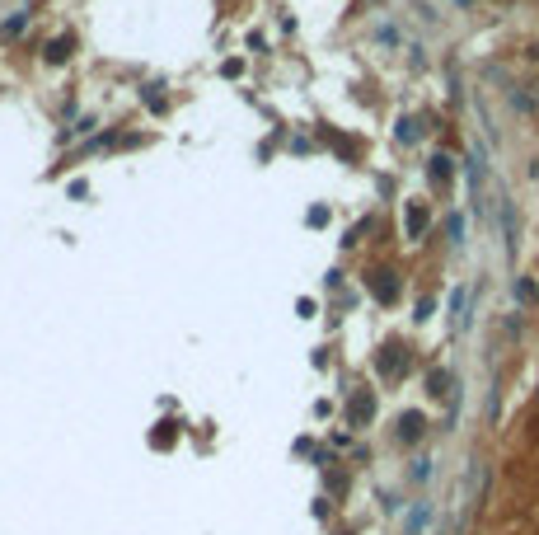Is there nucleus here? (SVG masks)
<instances>
[{"mask_svg":"<svg viewBox=\"0 0 539 535\" xmlns=\"http://www.w3.org/2000/svg\"><path fill=\"white\" fill-rule=\"evenodd\" d=\"M375 366H380V376H385V380H399L403 371H408V347L385 343V347H380V357H375Z\"/></svg>","mask_w":539,"mask_h":535,"instance_id":"obj_1","label":"nucleus"},{"mask_svg":"<svg viewBox=\"0 0 539 535\" xmlns=\"http://www.w3.org/2000/svg\"><path fill=\"white\" fill-rule=\"evenodd\" d=\"M370 291H375L380 305H394V300H399V282H394V272H389V268L370 272Z\"/></svg>","mask_w":539,"mask_h":535,"instance_id":"obj_2","label":"nucleus"},{"mask_svg":"<svg viewBox=\"0 0 539 535\" xmlns=\"http://www.w3.org/2000/svg\"><path fill=\"white\" fill-rule=\"evenodd\" d=\"M450 324H455V333L469 329V286H455V296H450Z\"/></svg>","mask_w":539,"mask_h":535,"instance_id":"obj_3","label":"nucleus"},{"mask_svg":"<svg viewBox=\"0 0 539 535\" xmlns=\"http://www.w3.org/2000/svg\"><path fill=\"white\" fill-rule=\"evenodd\" d=\"M427 207H422V202H408V221H403V230H408V239H422V235H427Z\"/></svg>","mask_w":539,"mask_h":535,"instance_id":"obj_4","label":"nucleus"},{"mask_svg":"<svg viewBox=\"0 0 539 535\" xmlns=\"http://www.w3.org/2000/svg\"><path fill=\"white\" fill-rule=\"evenodd\" d=\"M427 179L436 183V188H446L450 179H455V165H450V155H431V165H427Z\"/></svg>","mask_w":539,"mask_h":535,"instance_id":"obj_5","label":"nucleus"},{"mask_svg":"<svg viewBox=\"0 0 539 535\" xmlns=\"http://www.w3.org/2000/svg\"><path fill=\"white\" fill-rule=\"evenodd\" d=\"M422 432H427V418H422V413H403L399 418V441H417Z\"/></svg>","mask_w":539,"mask_h":535,"instance_id":"obj_6","label":"nucleus"},{"mask_svg":"<svg viewBox=\"0 0 539 535\" xmlns=\"http://www.w3.org/2000/svg\"><path fill=\"white\" fill-rule=\"evenodd\" d=\"M502 235H507V253H516V207L502 197Z\"/></svg>","mask_w":539,"mask_h":535,"instance_id":"obj_7","label":"nucleus"},{"mask_svg":"<svg viewBox=\"0 0 539 535\" xmlns=\"http://www.w3.org/2000/svg\"><path fill=\"white\" fill-rule=\"evenodd\" d=\"M71 48H76V38H52V43H47V62H66Z\"/></svg>","mask_w":539,"mask_h":535,"instance_id":"obj_8","label":"nucleus"},{"mask_svg":"<svg viewBox=\"0 0 539 535\" xmlns=\"http://www.w3.org/2000/svg\"><path fill=\"white\" fill-rule=\"evenodd\" d=\"M370 413H375V399H370V394H356L352 399V423H366Z\"/></svg>","mask_w":539,"mask_h":535,"instance_id":"obj_9","label":"nucleus"},{"mask_svg":"<svg viewBox=\"0 0 539 535\" xmlns=\"http://www.w3.org/2000/svg\"><path fill=\"white\" fill-rule=\"evenodd\" d=\"M427 394H436V399L450 394V371H431V376H427Z\"/></svg>","mask_w":539,"mask_h":535,"instance_id":"obj_10","label":"nucleus"},{"mask_svg":"<svg viewBox=\"0 0 539 535\" xmlns=\"http://www.w3.org/2000/svg\"><path fill=\"white\" fill-rule=\"evenodd\" d=\"M417 137H422L417 118H399V141H417Z\"/></svg>","mask_w":539,"mask_h":535,"instance_id":"obj_11","label":"nucleus"},{"mask_svg":"<svg viewBox=\"0 0 539 535\" xmlns=\"http://www.w3.org/2000/svg\"><path fill=\"white\" fill-rule=\"evenodd\" d=\"M535 296H539V291H535V282H530V277H521V282H516V300H521V305H530Z\"/></svg>","mask_w":539,"mask_h":535,"instance_id":"obj_12","label":"nucleus"},{"mask_svg":"<svg viewBox=\"0 0 539 535\" xmlns=\"http://www.w3.org/2000/svg\"><path fill=\"white\" fill-rule=\"evenodd\" d=\"M24 24H29V15H15V19H5V29H0V33H5V38H15Z\"/></svg>","mask_w":539,"mask_h":535,"instance_id":"obj_13","label":"nucleus"}]
</instances>
